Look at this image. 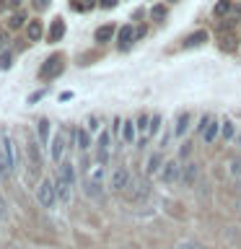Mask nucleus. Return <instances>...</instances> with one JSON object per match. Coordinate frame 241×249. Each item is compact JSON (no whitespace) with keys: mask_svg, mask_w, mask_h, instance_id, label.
I'll use <instances>...</instances> for the list:
<instances>
[{"mask_svg":"<svg viewBox=\"0 0 241 249\" xmlns=\"http://www.w3.org/2000/svg\"><path fill=\"white\" fill-rule=\"evenodd\" d=\"M36 200L42 208H54V202H60L54 179H42V182L36 184Z\"/></svg>","mask_w":241,"mask_h":249,"instance_id":"f257e3e1","label":"nucleus"},{"mask_svg":"<svg viewBox=\"0 0 241 249\" xmlns=\"http://www.w3.org/2000/svg\"><path fill=\"white\" fill-rule=\"evenodd\" d=\"M16 166V156H13V143L11 138L3 135V140H0V174L8 177Z\"/></svg>","mask_w":241,"mask_h":249,"instance_id":"f03ea898","label":"nucleus"},{"mask_svg":"<svg viewBox=\"0 0 241 249\" xmlns=\"http://www.w3.org/2000/svg\"><path fill=\"white\" fill-rule=\"evenodd\" d=\"M26 163H29V169H31V177H36L39 171H42V145L36 143L34 138H29L26 140Z\"/></svg>","mask_w":241,"mask_h":249,"instance_id":"7ed1b4c3","label":"nucleus"},{"mask_svg":"<svg viewBox=\"0 0 241 249\" xmlns=\"http://www.w3.org/2000/svg\"><path fill=\"white\" fill-rule=\"evenodd\" d=\"M130 182H132V177L124 166H117V169H112V174H109V187H112L114 192H124L130 187Z\"/></svg>","mask_w":241,"mask_h":249,"instance_id":"20e7f679","label":"nucleus"},{"mask_svg":"<svg viewBox=\"0 0 241 249\" xmlns=\"http://www.w3.org/2000/svg\"><path fill=\"white\" fill-rule=\"evenodd\" d=\"M161 179H163L166 184L179 182V179H182V163H179L176 159L166 161V163H163V169H161Z\"/></svg>","mask_w":241,"mask_h":249,"instance_id":"39448f33","label":"nucleus"},{"mask_svg":"<svg viewBox=\"0 0 241 249\" xmlns=\"http://www.w3.org/2000/svg\"><path fill=\"white\" fill-rule=\"evenodd\" d=\"M65 132H57L54 135V140H52V145H50V159L54 161V163H62V153H65Z\"/></svg>","mask_w":241,"mask_h":249,"instance_id":"423d86ee","label":"nucleus"},{"mask_svg":"<svg viewBox=\"0 0 241 249\" xmlns=\"http://www.w3.org/2000/svg\"><path fill=\"white\" fill-rule=\"evenodd\" d=\"M60 73H62V57H60V54H54L52 60H47L42 65V78H54Z\"/></svg>","mask_w":241,"mask_h":249,"instance_id":"0eeeda50","label":"nucleus"},{"mask_svg":"<svg viewBox=\"0 0 241 249\" xmlns=\"http://www.w3.org/2000/svg\"><path fill=\"white\" fill-rule=\"evenodd\" d=\"M54 184H57V197H60V202H62V205H68L70 197H73V187H75V184H70L68 179H62V177L54 179Z\"/></svg>","mask_w":241,"mask_h":249,"instance_id":"6e6552de","label":"nucleus"},{"mask_svg":"<svg viewBox=\"0 0 241 249\" xmlns=\"http://www.w3.org/2000/svg\"><path fill=\"white\" fill-rule=\"evenodd\" d=\"M197 177H200V166L194 161H187L184 166H182V182L187 187H192L194 182H197Z\"/></svg>","mask_w":241,"mask_h":249,"instance_id":"1a4fd4ad","label":"nucleus"},{"mask_svg":"<svg viewBox=\"0 0 241 249\" xmlns=\"http://www.w3.org/2000/svg\"><path fill=\"white\" fill-rule=\"evenodd\" d=\"M109 132H101L99 135V143H96V153H99V161H106L109 159Z\"/></svg>","mask_w":241,"mask_h":249,"instance_id":"9d476101","label":"nucleus"},{"mask_svg":"<svg viewBox=\"0 0 241 249\" xmlns=\"http://www.w3.org/2000/svg\"><path fill=\"white\" fill-rule=\"evenodd\" d=\"M130 192H132V197H135V200H143L145 195H148V187H145L143 179L132 177V182H130Z\"/></svg>","mask_w":241,"mask_h":249,"instance_id":"9b49d317","label":"nucleus"},{"mask_svg":"<svg viewBox=\"0 0 241 249\" xmlns=\"http://www.w3.org/2000/svg\"><path fill=\"white\" fill-rule=\"evenodd\" d=\"M62 34H65V21H62V18H54L52 26H50V34H47V36H50V42H60Z\"/></svg>","mask_w":241,"mask_h":249,"instance_id":"f8f14e48","label":"nucleus"},{"mask_svg":"<svg viewBox=\"0 0 241 249\" xmlns=\"http://www.w3.org/2000/svg\"><path fill=\"white\" fill-rule=\"evenodd\" d=\"M189 122H192V114H189V112H182V114H179L176 127H174V135H176V138H182L184 132L189 130Z\"/></svg>","mask_w":241,"mask_h":249,"instance_id":"ddd939ff","label":"nucleus"},{"mask_svg":"<svg viewBox=\"0 0 241 249\" xmlns=\"http://www.w3.org/2000/svg\"><path fill=\"white\" fill-rule=\"evenodd\" d=\"M218 135H221V124H218V120H210V124L205 127V132H202V140H205V143H215Z\"/></svg>","mask_w":241,"mask_h":249,"instance_id":"4468645a","label":"nucleus"},{"mask_svg":"<svg viewBox=\"0 0 241 249\" xmlns=\"http://www.w3.org/2000/svg\"><path fill=\"white\" fill-rule=\"evenodd\" d=\"M57 177L68 179L70 184H75V166H73V161H62V163H60V171H57Z\"/></svg>","mask_w":241,"mask_h":249,"instance_id":"2eb2a0df","label":"nucleus"},{"mask_svg":"<svg viewBox=\"0 0 241 249\" xmlns=\"http://www.w3.org/2000/svg\"><path fill=\"white\" fill-rule=\"evenodd\" d=\"M36 132H39V143L50 145V120H39L36 122Z\"/></svg>","mask_w":241,"mask_h":249,"instance_id":"dca6fc26","label":"nucleus"},{"mask_svg":"<svg viewBox=\"0 0 241 249\" xmlns=\"http://www.w3.org/2000/svg\"><path fill=\"white\" fill-rule=\"evenodd\" d=\"M132 42H135V31H132V26H122L120 29V47H122V50H127Z\"/></svg>","mask_w":241,"mask_h":249,"instance_id":"f3484780","label":"nucleus"},{"mask_svg":"<svg viewBox=\"0 0 241 249\" xmlns=\"http://www.w3.org/2000/svg\"><path fill=\"white\" fill-rule=\"evenodd\" d=\"M122 135H124V143H135V138H138V127H135V122H132V120L122 122Z\"/></svg>","mask_w":241,"mask_h":249,"instance_id":"a211bd4d","label":"nucleus"},{"mask_svg":"<svg viewBox=\"0 0 241 249\" xmlns=\"http://www.w3.org/2000/svg\"><path fill=\"white\" fill-rule=\"evenodd\" d=\"M42 34H44L42 21H29V42H39Z\"/></svg>","mask_w":241,"mask_h":249,"instance_id":"6ab92c4d","label":"nucleus"},{"mask_svg":"<svg viewBox=\"0 0 241 249\" xmlns=\"http://www.w3.org/2000/svg\"><path fill=\"white\" fill-rule=\"evenodd\" d=\"M75 145L81 148L83 153L91 148V138H88V132H86V130H75Z\"/></svg>","mask_w":241,"mask_h":249,"instance_id":"aec40b11","label":"nucleus"},{"mask_svg":"<svg viewBox=\"0 0 241 249\" xmlns=\"http://www.w3.org/2000/svg\"><path fill=\"white\" fill-rule=\"evenodd\" d=\"M112 36H114V26H112V23H106V26H99V29H96V42L104 44V42H109Z\"/></svg>","mask_w":241,"mask_h":249,"instance_id":"412c9836","label":"nucleus"},{"mask_svg":"<svg viewBox=\"0 0 241 249\" xmlns=\"http://www.w3.org/2000/svg\"><path fill=\"white\" fill-rule=\"evenodd\" d=\"M207 39V31H194L192 36H187L184 39V47H200L202 42Z\"/></svg>","mask_w":241,"mask_h":249,"instance_id":"4be33fe9","label":"nucleus"},{"mask_svg":"<svg viewBox=\"0 0 241 249\" xmlns=\"http://www.w3.org/2000/svg\"><path fill=\"white\" fill-rule=\"evenodd\" d=\"M236 44H239L236 34H225V36L221 39V50H225V52H233V50H236Z\"/></svg>","mask_w":241,"mask_h":249,"instance_id":"5701e85b","label":"nucleus"},{"mask_svg":"<svg viewBox=\"0 0 241 249\" xmlns=\"http://www.w3.org/2000/svg\"><path fill=\"white\" fill-rule=\"evenodd\" d=\"M163 166H161V156L158 153H153L151 159H148V163H145V171L148 174H155V171H161Z\"/></svg>","mask_w":241,"mask_h":249,"instance_id":"b1692460","label":"nucleus"},{"mask_svg":"<svg viewBox=\"0 0 241 249\" xmlns=\"http://www.w3.org/2000/svg\"><path fill=\"white\" fill-rule=\"evenodd\" d=\"M161 130V114H153L151 122H148V135H158Z\"/></svg>","mask_w":241,"mask_h":249,"instance_id":"393cba45","label":"nucleus"},{"mask_svg":"<svg viewBox=\"0 0 241 249\" xmlns=\"http://www.w3.org/2000/svg\"><path fill=\"white\" fill-rule=\"evenodd\" d=\"M221 138H223V140H231V138H233V122H231V120H225V122H223Z\"/></svg>","mask_w":241,"mask_h":249,"instance_id":"a878e982","label":"nucleus"},{"mask_svg":"<svg viewBox=\"0 0 241 249\" xmlns=\"http://www.w3.org/2000/svg\"><path fill=\"white\" fill-rule=\"evenodd\" d=\"M215 16H225V13H231V0H221V3L215 5Z\"/></svg>","mask_w":241,"mask_h":249,"instance_id":"bb28decb","label":"nucleus"},{"mask_svg":"<svg viewBox=\"0 0 241 249\" xmlns=\"http://www.w3.org/2000/svg\"><path fill=\"white\" fill-rule=\"evenodd\" d=\"M228 171H231V177L241 179V159H233V161H231V166H228Z\"/></svg>","mask_w":241,"mask_h":249,"instance_id":"cd10ccee","label":"nucleus"},{"mask_svg":"<svg viewBox=\"0 0 241 249\" xmlns=\"http://www.w3.org/2000/svg\"><path fill=\"white\" fill-rule=\"evenodd\" d=\"M11 52H3V54H0V70H8V68H11Z\"/></svg>","mask_w":241,"mask_h":249,"instance_id":"c85d7f7f","label":"nucleus"},{"mask_svg":"<svg viewBox=\"0 0 241 249\" xmlns=\"http://www.w3.org/2000/svg\"><path fill=\"white\" fill-rule=\"evenodd\" d=\"M151 16H153V18H166V8H163V5H153V11H151Z\"/></svg>","mask_w":241,"mask_h":249,"instance_id":"c756f323","label":"nucleus"},{"mask_svg":"<svg viewBox=\"0 0 241 249\" xmlns=\"http://www.w3.org/2000/svg\"><path fill=\"white\" fill-rule=\"evenodd\" d=\"M8 21H11V29H18L21 23H23V13H13Z\"/></svg>","mask_w":241,"mask_h":249,"instance_id":"7c9ffc66","label":"nucleus"},{"mask_svg":"<svg viewBox=\"0 0 241 249\" xmlns=\"http://www.w3.org/2000/svg\"><path fill=\"white\" fill-rule=\"evenodd\" d=\"M8 221V205H5V200L0 197V223Z\"/></svg>","mask_w":241,"mask_h":249,"instance_id":"2f4dec72","label":"nucleus"},{"mask_svg":"<svg viewBox=\"0 0 241 249\" xmlns=\"http://www.w3.org/2000/svg\"><path fill=\"white\" fill-rule=\"evenodd\" d=\"M176 249H202L200 244H194V241H182V244H179Z\"/></svg>","mask_w":241,"mask_h":249,"instance_id":"473e14b6","label":"nucleus"},{"mask_svg":"<svg viewBox=\"0 0 241 249\" xmlns=\"http://www.w3.org/2000/svg\"><path fill=\"white\" fill-rule=\"evenodd\" d=\"M42 96H44V91H34V93H31V96H29V101H31V104H34V101H39Z\"/></svg>","mask_w":241,"mask_h":249,"instance_id":"72a5a7b5","label":"nucleus"},{"mask_svg":"<svg viewBox=\"0 0 241 249\" xmlns=\"http://www.w3.org/2000/svg\"><path fill=\"white\" fill-rule=\"evenodd\" d=\"M117 0H101V8H114Z\"/></svg>","mask_w":241,"mask_h":249,"instance_id":"f704fd0d","label":"nucleus"},{"mask_svg":"<svg viewBox=\"0 0 241 249\" xmlns=\"http://www.w3.org/2000/svg\"><path fill=\"white\" fill-rule=\"evenodd\" d=\"M47 3H50V0H34V5L39 8V11H42V8H47Z\"/></svg>","mask_w":241,"mask_h":249,"instance_id":"c9c22d12","label":"nucleus"},{"mask_svg":"<svg viewBox=\"0 0 241 249\" xmlns=\"http://www.w3.org/2000/svg\"><path fill=\"white\" fill-rule=\"evenodd\" d=\"M143 34H145V29H143V26H138V29H135V39H140Z\"/></svg>","mask_w":241,"mask_h":249,"instance_id":"e433bc0d","label":"nucleus"},{"mask_svg":"<svg viewBox=\"0 0 241 249\" xmlns=\"http://www.w3.org/2000/svg\"><path fill=\"white\" fill-rule=\"evenodd\" d=\"M5 42H8V36H5V34H0V47H3Z\"/></svg>","mask_w":241,"mask_h":249,"instance_id":"4c0bfd02","label":"nucleus"},{"mask_svg":"<svg viewBox=\"0 0 241 249\" xmlns=\"http://www.w3.org/2000/svg\"><path fill=\"white\" fill-rule=\"evenodd\" d=\"M5 249H21V247H18V244H8Z\"/></svg>","mask_w":241,"mask_h":249,"instance_id":"58836bf2","label":"nucleus"},{"mask_svg":"<svg viewBox=\"0 0 241 249\" xmlns=\"http://www.w3.org/2000/svg\"><path fill=\"white\" fill-rule=\"evenodd\" d=\"M239 143H241V135H239Z\"/></svg>","mask_w":241,"mask_h":249,"instance_id":"ea45409f","label":"nucleus"}]
</instances>
